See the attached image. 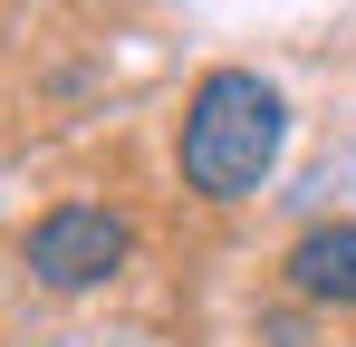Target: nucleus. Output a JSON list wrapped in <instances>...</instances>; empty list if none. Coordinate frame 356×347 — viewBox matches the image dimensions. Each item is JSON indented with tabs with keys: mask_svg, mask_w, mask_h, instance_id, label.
<instances>
[{
	"mask_svg": "<svg viewBox=\"0 0 356 347\" xmlns=\"http://www.w3.org/2000/svg\"><path fill=\"white\" fill-rule=\"evenodd\" d=\"M289 145V107L260 68H212L193 97H183V183L202 203H241L260 193L270 164Z\"/></svg>",
	"mask_w": 356,
	"mask_h": 347,
	"instance_id": "f257e3e1",
	"label": "nucleus"
},
{
	"mask_svg": "<svg viewBox=\"0 0 356 347\" xmlns=\"http://www.w3.org/2000/svg\"><path fill=\"white\" fill-rule=\"evenodd\" d=\"M29 270L49 289H97L125 270V222L106 213V203H58L49 222L29 231Z\"/></svg>",
	"mask_w": 356,
	"mask_h": 347,
	"instance_id": "f03ea898",
	"label": "nucleus"
},
{
	"mask_svg": "<svg viewBox=\"0 0 356 347\" xmlns=\"http://www.w3.org/2000/svg\"><path fill=\"white\" fill-rule=\"evenodd\" d=\"M289 289L298 299H318V309H356V222H318L289 241Z\"/></svg>",
	"mask_w": 356,
	"mask_h": 347,
	"instance_id": "7ed1b4c3",
	"label": "nucleus"
}]
</instances>
